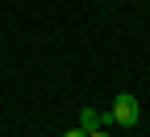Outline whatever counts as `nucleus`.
<instances>
[{"instance_id": "obj_1", "label": "nucleus", "mask_w": 150, "mask_h": 137, "mask_svg": "<svg viewBox=\"0 0 150 137\" xmlns=\"http://www.w3.org/2000/svg\"><path fill=\"white\" fill-rule=\"evenodd\" d=\"M108 112H112V125H121V129H134L142 121V104H138V96H129V91H121Z\"/></svg>"}, {"instance_id": "obj_2", "label": "nucleus", "mask_w": 150, "mask_h": 137, "mask_svg": "<svg viewBox=\"0 0 150 137\" xmlns=\"http://www.w3.org/2000/svg\"><path fill=\"white\" fill-rule=\"evenodd\" d=\"M79 129H88V133H92V129H112V112H108V108H104V112L83 108V112H79Z\"/></svg>"}, {"instance_id": "obj_3", "label": "nucleus", "mask_w": 150, "mask_h": 137, "mask_svg": "<svg viewBox=\"0 0 150 137\" xmlns=\"http://www.w3.org/2000/svg\"><path fill=\"white\" fill-rule=\"evenodd\" d=\"M63 137H88V129H71V133H63Z\"/></svg>"}, {"instance_id": "obj_4", "label": "nucleus", "mask_w": 150, "mask_h": 137, "mask_svg": "<svg viewBox=\"0 0 150 137\" xmlns=\"http://www.w3.org/2000/svg\"><path fill=\"white\" fill-rule=\"evenodd\" d=\"M88 137H112V133H108V129H92Z\"/></svg>"}]
</instances>
